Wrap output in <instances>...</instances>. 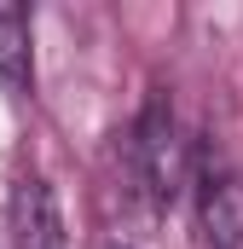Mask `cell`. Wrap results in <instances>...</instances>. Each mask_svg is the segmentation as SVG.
<instances>
[{"mask_svg": "<svg viewBox=\"0 0 243 249\" xmlns=\"http://www.w3.org/2000/svg\"><path fill=\"white\" fill-rule=\"evenodd\" d=\"M133 174L145 197L156 209H168L185 186H191V151H185V133H180V116H174V99L156 87L139 110V127H133Z\"/></svg>", "mask_w": 243, "mask_h": 249, "instance_id": "cell-1", "label": "cell"}, {"mask_svg": "<svg viewBox=\"0 0 243 249\" xmlns=\"http://www.w3.org/2000/svg\"><path fill=\"white\" fill-rule=\"evenodd\" d=\"M197 226H203V244L208 249H243V180L220 162V157H203L197 174Z\"/></svg>", "mask_w": 243, "mask_h": 249, "instance_id": "cell-2", "label": "cell"}, {"mask_svg": "<svg viewBox=\"0 0 243 249\" xmlns=\"http://www.w3.org/2000/svg\"><path fill=\"white\" fill-rule=\"evenodd\" d=\"M6 214H12V244L17 249H64L69 244L64 238V209L41 174H17L12 180V209Z\"/></svg>", "mask_w": 243, "mask_h": 249, "instance_id": "cell-3", "label": "cell"}, {"mask_svg": "<svg viewBox=\"0 0 243 249\" xmlns=\"http://www.w3.org/2000/svg\"><path fill=\"white\" fill-rule=\"evenodd\" d=\"M0 87L29 93V18L17 6H0Z\"/></svg>", "mask_w": 243, "mask_h": 249, "instance_id": "cell-4", "label": "cell"}, {"mask_svg": "<svg viewBox=\"0 0 243 249\" xmlns=\"http://www.w3.org/2000/svg\"><path fill=\"white\" fill-rule=\"evenodd\" d=\"M99 249H133V244H99Z\"/></svg>", "mask_w": 243, "mask_h": 249, "instance_id": "cell-5", "label": "cell"}]
</instances>
